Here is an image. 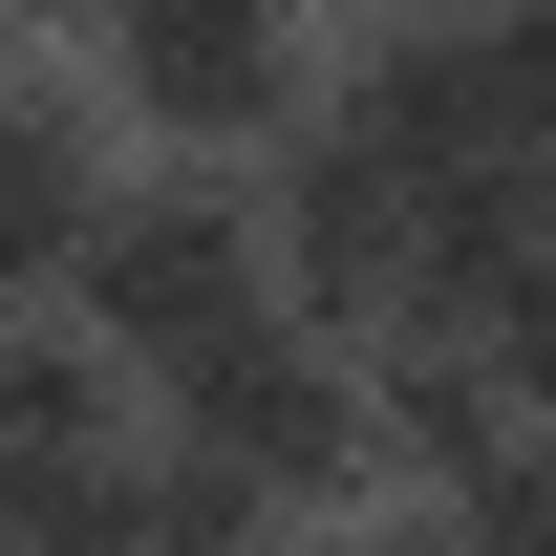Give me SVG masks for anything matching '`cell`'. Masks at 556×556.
<instances>
[{
	"label": "cell",
	"mask_w": 556,
	"mask_h": 556,
	"mask_svg": "<svg viewBox=\"0 0 556 556\" xmlns=\"http://www.w3.org/2000/svg\"><path fill=\"white\" fill-rule=\"evenodd\" d=\"M65 321L129 386H172L193 343H236V321H278V236H257V172H193V150H129L108 172V214H86L65 257Z\"/></svg>",
	"instance_id": "6da1fadb"
},
{
	"label": "cell",
	"mask_w": 556,
	"mask_h": 556,
	"mask_svg": "<svg viewBox=\"0 0 556 556\" xmlns=\"http://www.w3.org/2000/svg\"><path fill=\"white\" fill-rule=\"evenodd\" d=\"M150 450L214 492H257L278 535H343V514H386V471H364V364L300 343V321H236V343H193L172 386H150Z\"/></svg>",
	"instance_id": "7a4b0ae2"
},
{
	"label": "cell",
	"mask_w": 556,
	"mask_h": 556,
	"mask_svg": "<svg viewBox=\"0 0 556 556\" xmlns=\"http://www.w3.org/2000/svg\"><path fill=\"white\" fill-rule=\"evenodd\" d=\"M86 108L129 150L257 172V150L321 108V0H108V22H86Z\"/></svg>",
	"instance_id": "3957f363"
},
{
	"label": "cell",
	"mask_w": 556,
	"mask_h": 556,
	"mask_svg": "<svg viewBox=\"0 0 556 556\" xmlns=\"http://www.w3.org/2000/svg\"><path fill=\"white\" fill-rule=\"evenodd\" d=\"M407 172H386V150L343 129V108H300V129L257 150V236H278V321H300V343H386V321H407Z\"/></svg>",
	"instance_id": "277c9868"
},
{
	"label": "cell",
	"mask_w": 556,
	"mask_h": 556,
	"mask_svg": "<svg viewBox=\"0 0 556 556\" xmlns=\"http://www.w3.org/2000/svg\"><path fill=\"white\" fill-rule=\"evenodd\" d=\"M108 172H129V150H108V108H86L65 65H0V300H65Z\"/></svg>",
	"instance_id": "5b68a950"
},
{
	"label": "cell",
	"mask_w": 556,
	"mask_h": 556,
	"mask_svg": "<svg viewBox=\"0 0 556 556\" xmlns=\"http://www.w3.org/2000/svg\"><path fill=\"white\" fill-rule=\"evenodd\" d=\"M492 450H514V407H492L471 321H386V343H364V471L407 492V514H450Z\"/></svg>",
	"instance_id": "8992f818"
},
{
	"label": "cell",
	"mask_w": 556,
	"mask_h": 556,
	"mask_svg": "<svg viewBox=\"0 0 556 556\" xmlns=\"http://www.w3.org/2000/svg\"><path fill=\"white\" fill-rule=\"evenodd\" d=\"M129 428H150V386L86 343L65 300H0V471H43V450H129Z\"/></svg>",
	"instance_id": "52a82bcc"
},
{
	"label": "cell",
	"mask_w": 556,
	"mask_h": 556,
	"mask_svg": "<svg viewBox=\"0 0 556 556\" xmlns=\"http://www.w3.org/2000/svg\"><path fill=\"white\" fill-rule=\"evenodd\" d=\"M0 556H150V428H129V450L0 471Z\"/></svg>",
	"instance_id": "ba28073f"
},
{
	"label": "cell",
	"mask_w": 556,
	"mask_h": 556,
	"mask_svg": "<svg viewBox=\"0 0 556 556\" xmlns=\"http://www.w3.org/2000/svg\"><path fill=\"white\" fill-rule=\"evenodd\" d=\"M471 364H492V407H514V428L556 450V257H535V278H492V300H471Z\"/></svg>",
	"instance_id": "9c48e42d"
},
{
	"label": "cell",
	"mask_w": 556,
	"mask_h": 556,
	"mask_svg": "<svg viewBox=\"0 0 556 556\" xmlns=\"http://www.w3.org/2000/svg\"><path fill=\"white\" fill-rule=\"evenodd\" d=\"M428 535H450V556H556V450H535V428H514V450H492V471L450 492Z\"/></svg>",
	"instance_id": "30bf717a"
},
{
	"label": "cell",
	"mask_w": 556,
	"mask_h": 556,
	"mask_svg": "<svg viewBox=\"0 0 556 556\" xmlns=\"http://www.w3.org/2000/svg\"><path fill=\"white\" fill-rule=\"evenodd\" d=\"M172 556H300V535H172Z\"/></svg>",
	"instance_id": "8fae6325"
},
{
	"label": "cell",
	"mask_w": 556,
	"mask_h": 556,
	"mask_svg": "<svg viewBox=\"0 0 556 556\" xmlns=\"http://www.w3.org/2000/svg\"><path fill=\"white\" fill-rule=\"evenodd\" d=\"M0 65H43V43H22V22H0Z\"/></svg>",
	"instance_id": "7c38bea8"
}]
</instances>
